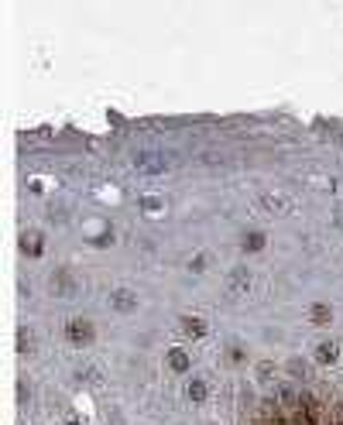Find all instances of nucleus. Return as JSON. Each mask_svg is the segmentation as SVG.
<instances>
[{
	"instance_id": "obj_1",
	"label": "nucleus",
	"mask_w": 343,
	"mask_h": 425,
	"mask_svg": "<svg viewBox=\"0 0 343 425\" xmlns=\"http://www.w3.org/2000/svg\"><path fill=\"white\" fill-rule=\"evenodd\" d=\"M175 155H165V151H137L134 155V168L144 175H165L169 168H175Z\"/></svg>"
},
{
	"instance_id": "obj_2",
	"label": "nucleus",
	"mask_w": 343,
	"mask_h": 425,
	"mask_svg": "<svg viewBox=\"0 0 343 425\" xmlns=\"http://www.w3.org/2000/svg\"><path fill=\"white\" fill-rule=\"evenodd\" d=\"M96 336V329L90 319H69L65 323V340L73 343V347H90Z\"/></svg>"
},
{
	"instance_id": "obj_3",
	"label": "nucleus",
	"mask_w": 343,
	"mask_h": 425,
	"mask_svg": "<svg viewBox=\"0 0 343 425\" xmlns=\"http://www.w3.org/2000/svg\"><path fill=\"white\" fill-rule=\"evenodd\" d=\"M48 289H52V295H76V278H73V271L69 268H58L52 271V281H48Z\"/></svg>"
},
{
	"instance_id": "obj_4",
	"label": "nucleus",
	"mask_w": 343,
	"mask_h": 425,
	"mask_svg": "<svg viewBox=\"0 0 343 425\" xmlns=\"http://www.w3.org/2000/svg\"><path fill=\"white\" fill-rule=\"evenodd\" d=\"M110 309H117V312H134L137 309V295H134L131 289H114L110 291Z\"/></svg>"
},
{
	"instance_id": "obj_5",
	"label": "nucleus",
	"mask_w": 343,
	"mask_h": 425,
	"mask_svg": "<svg viewBox=\"0 0 343 425\" xmlns=\"http://www.w3.org/2000/svg\"><path fill=\"white\" fill-rule=\"evenodd\" d=\"M206 319H199V316H186V319H182V333H186V336H192V340H203V336H206Z\"/></svg>"
},
{
	"instance_id": "obj_6",
	"label": "nucleus",
	"mask_w": 343,
	"mask_h": 425,
	"mask_svg": "<svg viewBox=\"0 0 343 425\" xmlns=\"http://www.w3.org/2000/svg\"><path fill=\"white\" fill-rule=\"evenodd\" d=\"M337 357H340V347H337L333 340L316 343V364H337Z\"/></svg>"
},
{
	"instance_id": "obj_7",
	"label": "nucleus",
	"mask_w": 343,
	"mask_h": 425,
	"mask_svg": "<svg viewBox=\"0 0 343 425\" xmlns=\"http://www.w3.org/2000/svg\"><path fill=\"white\" fill-rule=\"evenodd\" d=\"M21 247H24V254H28V257H41V247H45V244H41V233H24V237H21Z\"/></svg>"
},
{
	"instance_id": "obj_8",
	"label": "nucleus",
	"mask_w": 343,
	"mask_h": 425,
	"mask_svg": "<svg viewBox=\"0 0 343 425\" xmlns=\"http://www.w3.org/2000/svg\"><path fill=\"white\" fill-rule=\"evenodd\" d=\"M165 360H169V367L172 370H189V357H186V350H179V347H172L169 353H165Z\"/></svg>"
},
{
	"instance_id": "obj_9",
	"label": "nucleus",
	"mask_w": 343,
	"mask_h": 425,
	"mask_svg": "<svg viewBox=\"0 0 343 425\" xmlns=\"http://www.w3.org/2000/svg\"><path fill=\"white\" fill-rule=\"evenodd\" d=\"M230 289H233V291H248L250 289V271L248 268H233V271H230Z\"/></svg>"
},
{
	"instance_id": "obj_10",
	"label": "nucleus",
	"mask_w": 343,
	"mask_h": 425,
	"mask_svg": "<svg viewBox=\"0 0 343 425\" xmlns=\"http://www.w3.org/2000/svg\"><path fill=\"white\" fill-rule=\"evenodd\" d=\"M186 394H189V402H196V405L206 402V381H203V377H192L189 384H186Z\"/></svg>"
},
{
	"instance_id": "obj_11",
	"label": "nucleus",
	"mask_w": 343,
	"mask_h": 425,
	"mask_svg": "<svg viewBox=\"0 0 343 425\" xmlns=\"http://www.w3.org/2000/svg\"><path fill=\"white\" fill-rule=\"evenodd\" d=\"M309 319H312L316 326H326V323L333 319V312H329V306H323V302H316V306L309 309Z\"/></svg>"
},
{
	"instance_id": "obj_12",
	"label": "nucleus",
	"mask_w": 343,
	"mask_h": 425,
	"mask_svg": "<svg viewBox=\"0 0 343 425\" xmlns=\"http://www.w3.org/2000/svg\"><path fill=\"white\" fill-rule=\"evenodd\" d=\"M241 247L248 254H254V251H261L265 247V233H244V240H241Z\"/></svg>"
},
{
	"instance_id": "obj_13",
	"label": "nucleus",
	"mask_w": 343,
	"mask_h": 425,
	"mask_svg": "<svg viewBox=\"0 0 343 425\" xmlns=\"http://www.w3.org/2000/svg\"><path fill=\"white\" fill-rule=\"evenodd\" d=\"M258 381H261V384L271 381V360H261V364H258Z\"/></svg>"
},
{
	"instance_id": "obj_14",
	"label": "nucleus",
	"mask_w": 343,
	"mask_h": 425,
	"mask_svg": "<svg viewBox=\"0 0 343 425\" xmlns=\"http://www.w3.org/2000/svg\"><path fill=\"white\" fill-rule=\"evenodd\" d=\"M24 347H31V329H21V343H18L21 353H24Z\"/></svg>"
},
{
	"instance_id": "obj_15",
	"label": "nucleus",
	"mask_w": 343,
	"mask_h": 425,
	"mask_svg": "<svg viewBox=\"0 0 343 425\" xmlns=\"http://www.w3.org/2000/svg\"><path fill=\"white\" fill-rule=\"evenodd\" d=\"M337 425H343V411H340V419H337Z\"/></svg>"
}]
</instances>
